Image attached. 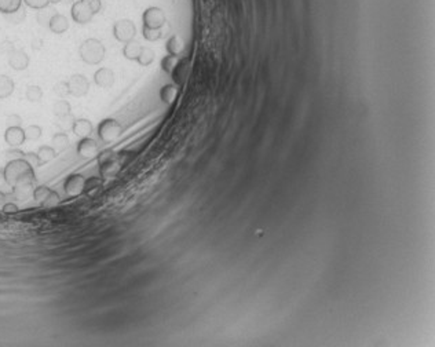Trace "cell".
Returning <instances> with one entry per match:
<instances>
[{
    "instance_id": "6da1fadb",
    "label": "cell",
    "mask_w": 435,
    "mask_h": 347,
    "mask_svg": "<svg viewBox=\"0 0 435 347\" xmlns=\"http://www.w3.org/2000/svg\"><path fill=\"white\" fill-rule=\"evenodd\" d=\"M3 178L12 187L30 186L35 183V171L24 159L10 160L3 170Z\"/></svg>"
},
{
    "instance_id": "7a4b0ae2",
    "label": "cell",
    "mask_w": 435,
    "mask_h": 347,
    "mask_svg": "<svg viewBox=\"0 0 435 347\" xmlns=\"http://www.w3.org/2000/svg\"><path fill=\"white\" fill-rule=\"evenodd\" d=\"M80 58L88 65H98L105 58V46L98 39H87L79 48Z\"/></svg>"
},
{
    "instance_id": "3957f363",
    "label": "cell",
    "mask_w": 435,
    "mask_h": 347,
    "mask_svg": "<svg viewBox=\"0 0 435 347\" xmlns=\"http://www.w3.org/2000/svg\"><path fill=\"white\" fill-rule=\"evenodd\" d=\"M121 131L123 128L114 119L103 120L98 126V137L103 144H112L121 135Z\"/></svg>"
},
{
    "instance_id": "277c9868",
    "label": "cell",
    "mask_w": 435,
    "mask_h": 347,
    "mask_svg": "<svg viewBox=\"0 0 435 347\" xmlns=\"http://www.w3.org/2000/svg\"><path fill=\"white\" fill-rule=\"evenodd\" d=\"M135 25L130 19H121L117 21L113 26V35L119 42L128 43L131 42L132 37L135 36Z\"/></svg>"
},
{
    "instance_id": "5b68a950",
    "label": "cell",
    "mask_w": 435,
    "mask_h": 347,
    "mask_svg": "<svg viewBox=\"0 0 435 347\" xmlns=\"http://www.w3.org/2000/svg\"><path fill=\"white\" fill-rule=\"evenodd\" d=\"M84 178L82 174H72L65 179L64 183V190H65L68 197H78L80 194H83L84 190Z\"/></svg>"
},
{
    "instance_id": "8992f818",
    "label": "cell",
    "mask_w": 435,
    "mask_h": 347,
    "mask_svg": "<svg viewBox=\"0 0 435 347\" xmlns=\"http://www.w3.org/2000/svg\"><path fill=\"white\" fill-rule=\"evenodd\" d=\"M69 94L73 96H84L89 90V83L84 75H73L68 80Z\"/></svg>"
},
{
    "instance_id": "52a82bcc",
    "label": "cell",
    "mask_w": 435,
    "mask_h": 347,
    "mask_svg": "<svg viewBox=\"0 0 435 347\" xmlns=\"http://www.w3.org/2000/svg\"><path fill=\"white\" fill-rule=\"evenodd\" d=\"M71 14H72V18H73V21H75V22H78V24H80V25L88 24V22H91V19L94 18V14H92V11H91L88 7L84 4L82 0L75 1V3L72 4Z\"/></svg>"
},
{
    "instance_id": "ba28073f",
    "label": "cell",
    "mask_w": 435,
    "mask_h": 347,
    "mask_svg": "<svg viewBox=\"0 0 435 347\" xmlns=\"http://www.w3.org/2000/svg\"><path fill=\"white\" fill-rule=\"evenodd\" d=\"M7 55H8V65L15 71H25L29 66V55L26 54L24 50L14 48Z\"/></svg>"
},
{
    "instance_id": "9c48e42d",
    "label": "cell",
    "mask_w": 435,
    "mask_h": 347,
    "mask_svg": "<svg viewBox=\"0 0 435 347\" xmlns=\"http://www.w3.org/2000/svg\"><path fill=\"white\" fill-rule=\"evenodd\" d=\"M78 155L84 159H92L98 155V144L92 138H82L78 144Z\"/></svg>"
},
{
    "instance_id": "30bf717a",
    "label": "cell",
    "mask_w": 435,
    "mask_h": 347,
    "mask_svg": "<svg viewBox=\"0 0 435 347\" xmlns=\"http://www.w3.org/2000/svg\"><path fill=\"white\" fill-rule=\"evenodd\" d=\"M4 141L10 148H18L25 142V132L21 127H8L4 132Z\"/></svg>"
},
{
    "instance_id": "8fae6325",
    "label": "cell",
    "mask_w": 435,
    "mask_h": 347,
    "mask_svg": "<svg viewBox=\"0 0 435 347\" xmlns=\"http://www.w3.org/2000/svg\"><path fill=\"white\" fill-rule=\"evenodd\" d=\"M143 22H145V28L157 29L164 22V14L160 8H149L143 15Z\"/></svg>"
},
{
    "instance_id": "7c38bea8",
    "label": "cell",
    "mask_w": 435,
    "mask_h": 347,
    "mask_svg": "<svg viewBox=\"0 0 435 347\" xmlns=\"http://www.w3.org/2000/svg\"><path fill=\"white\" fill-rule=\"evenodd\" d=\"M94 82H95L102 88H110L114 83V73L109 68H101L98 69L94 75Z\"/></svg>"
},
{
    "instance_id": "4fadbf2b",
    "label": "cell",
    "mask_w": 435,
    "mask_h": 347,
    "mask_svg": "<svg viewBox=\"0 0 435 347\" xmlns=\"http://www.w3.org/2000/svg\"><path fill=\"white\" fill-rule=\"evenodd\" d=\"M48 29L51 30L53 33H55V35H62V33H65L66 30L69 29V21H68V18L64 14L57 12L50 21Z\"/></svg>"
},
{
    "instance_id": "5bb4252c",
    "label": "cell",
    "mask_w": 435,
    "mask_h": 347,
    "mask_svg": "<svg viewBox=\"0 0 435 347\" xmlns=\"http://www.w3.org/2000/svg\"><path fill=\"white\" fill-rule=\"evenodd\" d=\"M103 187V179L102 176H91L88 179H86L84 182V190L83 194L88 196V197H94L98 193L101 192Z\"/></svg>"
},
{
    "instance_id": "9a60e30c",
    "label": "cell",
    "mask_w": 435,
    "mask_h": 347,
    "mask_svg": "<svg viewBox=\"0 0 435 347\" xmlns=\"http://www.w3.org/2000/svg\"><path fill=\"white\" fill-rule=\"evenodd\" d=\"M120 163L117 159H113V160H109V162H105L99 164V174H101L102 178H114L117 174L120 173Z\"/></svg>"
},
{
    "instance_id": "2e32d148",
    "label": "cell",
    "mask_w": 435,
    "mask_h": 347,
    "mask_svg": "<svg viewBox=\"0 0 435 347\" xmlns=\"http://www.w3.org/2000/svg\"><path fill=\"white\" fill-rule=\"evenodd\" d=\"M72 131L75 132V135H78L80 139L82 138H88L91 135V132H92V124L87 119H78L75 120V123H73Z\"/></svg>"
},
{
    "instance_id": "e0dca14e",
    "label": "cell",
    "mask_w": 435,
    "mask_h": 347,
    "mask_svg": "<svg viewBox=\"0 0 435 347\" xmlns=\"http://www.w3.org/2000/svg\"><path fill=\"white\" fill-rule=\"evenodd\" d=\"M51 146L54 148V150L57 153H61L69 146V137L66 132H57L53 137V141H51Z\"/></svg>"
},
{
    "instance_id": "ac0fdd59",
    "label": "cell",
    "mask_w": 435,
    "mask_h": 347,
    "mask_svg": "<svg viewBox=\"0 0 435 347\" xmlns=\"http://www.w3.org/2000/svg\"><path fill=\"white\" fill-rule=\"evenodd\" d=\"M14 82L6 75H0V99L10 96L14 91Z\"/></svg>"
},
{
    "instance_id": "d6986e66",
    "label": "cell",
    "mask_w": 435,
    "mask_h": 347,
    "mask_svg": "<svg viewBox=\"0 0 435 347\" xmlns=\"http://www.w3.org/2000/svg\"><path fill=\"white\" fill-rule=\"evenodd\" d=\"M55 14H57V12H55V10H54L53 7L47 6L44 7V8H40V10L37 11L36 18H37V22L42 25V26H48L50 21H51V18H53Z\"/></svg>"
},
{
    "instance_id": "ffe728a7",
    "label": "cell",
    "mask_w": 435,
    "mask_h": 347,
    "mask_svg": "<svg viewBox=\"0 0 435 347\" xmlns=\"http://www.w3.org/2000/svg\"><path fill=\"white\" fill-rule=\"evenodd\" d=\"M22 6V0H0V12L1 14H11L17 11Z\"/></svg>"
},
{
    "instance_id": "44dd1931",
    "label": "cell",
    "mask_w": 435,
    "mask_h": 347,
    "mask_svg": "<svg viewBox=\"0 0 435 347\" xmlns=\"http://www.w3.org/2000/svg\"><path fill=\"white\" fill-rule=\"evenodd\" d=\"M141 51H142V47H141L138 43L128 42L125 44L124 50H123V54H124L125 58H128V60H138V57L141 54Z\"/></svg>"
},
{
    "instance_id": "7402d4cb",
    "label": "cell",
    "mask_w": 435,
    "mask_h": 347,
    "mask_svg": "<svg viewBox=\"0 0 435 347\" xmlns=\"http://www.w3.org/2000/svg\"><path fill=\"white\" fill-rule=\"evenodd\" d=\"M37 156H39L40 163H42L43 166V164H46V163L51 162L54 157L57 156V152L54 150L53 146L44 145V146H40V148H39V150H37Z\"/></svg>"
},
{
    "instance_id": "603a6c76",
    "label": "cell",
    "mask_w": 435,
    "mask_h": 347,
    "mask_svg": "<svg viewBox=\"0 0 435 347\" xmlns=\"http://www.w3.org/2000/svg\"><path fill=\"white\" fill-rule=\"evenodd\" d=\"M53 110H54V114H55L57 117H64V116L71 114L72 106L71 103L68 101H65V99H60V101H57L54 103Z\"/></svg>"
},
{
    "instance_id": "cb8c5ba5",
    "label": "cell",
    "mask_w": 435,
    "mask_h": 347,
    "mask_svg": "<svg viewBox=\"0 0 435 347\" xmlns=\"http://www.w3.org/2000/svg\"><path fill=\"white\" fill-rule=\"evenodd\" d=\"M185 48V44L182 42V39H179L178 36H174L167 44V50L171 53V55H179Z\"/></svg>"
},
{
    "instance_id": "d4e9b609",
    "label": "cell",
    "mask_w": 435,
    "mask_h": 347,
    "mask_svg": "<svg viewBox=\"0 0 435 347\" xmlns=\"http://www.w3.org/2000/svg\"><path fill=\"white\" fill-rule=\"evenodd\" d=\"M176 94H178V90H176V87H174V86H164L163 88H161V92H160V96L161 99L164 102H167V103H171V102L175 99V96H176Z\"/></svg>"
},
{
    "instance_id": "484cf974",
    "label": "cell",
    "mask_w": 435,
    "mask_h": 347,
    "mask_svg": "<svg viewBox=\"0 0 435 347\" xmlns=\"http://www.w3.org/2000/svg\"><path fill=\"white\" fill-rule=\"evenodd\" d=\"M25 95H26V99H28V101L39 102L43 98V91L39 86H29V87L26 88Z\"/></svg>"
},
{
    "instance_id": "4316f807",
    "label": "cell",
    "mask_w": 435,
    "mask_h": 347,
    "mask_svg": "<svg viewBox=\"0 0 435 347\" xmlns=\"http://www.w3.org/2000/svg\"><path fill=\"white\" fill-rule=\"evenodd\" d=\"M51 193V189L47 187V186H39L33 190V198H35L36 203H39L40 205H43V203L46 201V198L48 197V194Z\"/></svg>"
},
{
    "instance_id": "83f0119b",
    "label": "cell",
    "mask_w": 435,
    "mask_h": 347,
    "mask_svg": "<svg viewBox=\"0 0 435 347\" xmlns=\"http://www.w3.org/2000/svg\"><path fill=\"white\" fill-rule=\"evenodd\" d=\"M25 132V139H29V141H37L42 137V128L36 124H32V126H28L24 130Z\"/></svg>"
},
{
    "instance_id": "f1b7e54d",
    "label": "cell",
    "mask_w": 435,
    "mask_h": 347,
    "mask_svg": "<svg viewBox=\"0 0 435 347\" xmlns=\"http://www.w3.org/2000/svg\"><path fill=\"white\" fill-rule=\"evenodd\" d=\"M6 17L11 24H21V22L26 18V11L21 7V8H18L17 11L11 12V14H7Z\"/></svg>"
},
{
    "instance_id": "f546056e",
    "label": "cell",
    "mask_w": 435,
    "mask_h": 347,
    "mask_svg": "<svg viewBox=\"0 0 435 347\" xmlns=\"http://www.w3.org/2000/svg\"><path fill=\"white\" fill-rule=\"evenodd\" d=\"M153 58H155V53L150 48H142L141 54L138 57V62L141 65H149L150 62L153 61Z\"/></svg>"
},
{
    "instance_id": "4dcf8cb0",
    "label": "cell",
    "mask_w": 435,
    "mask_h": 347,
    "mask_svg": "<svg viewBox=\"0 0 435 347\" xmlns=\"http://www.w3.org/2000/svg\"><path fill=\"white\" fill-rule=\"evenodd\" d=\"M54 92L55 95H58L60 98H65V96L71 95L69 94V86H68V82H60L54 86Z\"/></svg>"
},
{
    "instance_id": "1f68e13d",
    "label": "cell",
    "mask_w": 435,
    "mask_h": 347,
    "mask_svg": "<svg viewBox=\"0 0 435 347\" xmlns=\"http://www.w3.org/2000/svg\"><path fill=\"white\" fill-rule=\"evenodd\" d=\"M24 160L28 164H29L32 168H37L42 166V163H40V159H39V156H37V153H35V152H28V153H24Z\"/></svg>"
},
{
    "instance_id": "d6a6232c",
    "label": "cell",
    "mask_w": 435,
    "mask_h": 347,
    "mask_svg": "<svg viewBox=\"0 0 435 347\" xmlns=\"http://www.w3.org/2000/svg\"><path fill=\"white\" fill-rule=\"evenodd\" d=\"M113 159H117V153H116V152H113V150H110V149L103 150V152H101V153H98V155H96V160H98V164H102V163L109 162V160H113Z\"/></svg>"
},
{
    "instance_id": "836d02e7",
    "label": "cell",
    "mask_w": 435,
    "mask_h": 347,
    "mask_svg": "<svg viewBox=\"0 0 435 347\" xmlns=\"http://www.w3.org/2000/svg\"><path fill=\"white\" fill-rule=\"evenodd\" d=\"M176 62H178V60H176L175 55H168V57H166V58L163 60L161 66H163V69H164L166 72H173V69L176 66Z\"/></svg>"
},
{
    "instance_id": "e575fe53",
    "label": "cell",
    "mask_w": 435,
    "mask_h": 347,
    "mask_svg": "<svg viewBox=\"0 0 435 347\" xmlns=\"http://www.w3.org/2000/svg\"><path fill=\"white\" fill-rule=\"evenodd\" d=\"M25 1V4L30 8H35V10H40V8H44L51 4L50 0H22Z\"/></svg>"
},
{
    "instance_id": "d590c367",
    "label": "cell",
    "mask_w": 435,
    "mask_h": 347,
    "mask_svg": "<svg viewBox=\"0 0 435 347\" xmlns=\"http://www.w3.org/2000/svg\"><path fill=\"white\" fill-rule=\"evenodd\" d=\"M82 1H83L86 6L88 7L89 10L92 11V14H94V15L101 11L102 0H82Z\"/></svg>"
},
{
    "instance_id": "8d00e7d4",
    "label": "cell",
    "mask_w": 435,
    "mask_h": 347,
    "mask_svg": "<svg viewBox=\"0 0 435 347\" xmlns=\"http://www.w3.org/2000/svg\"><path fill=\"white\" fill-rule=\"evenodd\" d=\"M58 203H60V194L57 192H54V190H51V193L48 194V197L46 198V201L43 203V207H55V205H58Z\"/></svg>"
},
{
    "instance_id": "74e56055",
    "label": "cell",
    "mask_w": 435,
    "mask_h": 347,
    "mask_svg": "<svg viewBox=\"0 0 435 347\" xmlns=\"http://www.w3.org/2000/svg\"><path fill=\"white\" fill-rule=\"evenodd\" d=\"M61 121H60V127L65 131V130H69V128H72L73 127V123H75V119L72 117L71 114H68V116H64V117H60Z\"/></svg>"
},
{
    "instance_id": "f35d334b",
    "label": "cell",
    "mask_w": 435,
    "mask_h": 347,
    "mask_svg": "<svg viewBox=\"0 0 435 347\" xmlns=\"http://www.w3.org/2000/svg\"><path fill=\"white\" fill-rule=\"evenodd\" d=\"M6 121L8 127H21V124H22V119L18 114H10Z\"/></svg>"
},
{
    "instance_id": "ab89813d",
    "label": "cell",
    "mask_w": 435,
    "mask_h": 347,
    "mask_svg": "<svg viewBox=\"0 0 435 347\" xmlns=\"http://www.w3.org/2000/svg\"><path fill=\"white\" fill-rule=\"evenodd\" d=\"M143 35H145V37H146L148 40H157V39L161 36L160 33H159V30L149 29V28H145Z\"/></svg>"
},
{
    "instance_id": "60d3db41",
    "label": "cell",
    "mask_w": 435,
    "mask_h": 347,
    "mask_svg": "<svg viewBox=\"0 0 435 347\" xmlns=\"http://www.w3.org/2000/svg\"><path fill=\"white\" fill-rule=\"evenodd\" d=\"M6 155L8 157H11V160H15V159H24V152L18 150L17 148H12L11 150H7Z\"/></svg>"
},
{
    "instance_id": "b9f144b4",
    "label": "cell",
    "mask_w": 435,
    "mask_h": 347,
    "mask_svg": "<svg viewBox=\"0 0 435 347\" xmlns=\"http://www.w3.org/2000/svg\"><path fill=\"white\" fill-rule=\"evenodd\" d=\"M1 210L4 214H15L18 212V205L14 203H6L1 207Z\"/></svg>"
},
{
    "instance_id": "7bdbcfd3",
    "label": "cell",
    "mask_w": 435,
    "mask_h": 347,
    "mask_svg": "<svg viewBox=\"0 0 435 347\" xmlns=\"http://www.w3.org/2000/svg\"><path fill=\"white\" fill-rule=\"evenodd\" d=\"M6 203H7L6 193L0 192V208H1V207H3V205H4V204H6Z\"/></svg>"
},
{
    "instance_id": "ee69618b",
    "label": "cell",
    "mask_w": 435,
    "mask_h": 347,
    "mask_svg": "<svg viewBox=\"0 0 435 347\" xmlns=\"http://www.w3.org/2000/svg\"><path fill=\"white\" fill-rule=\"evenodd\" d=\"M61 3H65V4H69V3H72V4H73V3H75V0H62Z\"/></svg>"
},
{
    "instance_id": "f6af8a7d",
    "label": "cell",
    "mask_w": 435,
    "mask_h": 347,
    "mask_svg": "<svg viewBox=\"0 0 435 347\" xmlns=\"http://www.w3.org/2000/svg\"><path fill=\"white\" fill-rule=\"evenodd\" d=\"M51 1V4H57V3H61L62 0H50Z\"/></svg>"
}]
</instances>
